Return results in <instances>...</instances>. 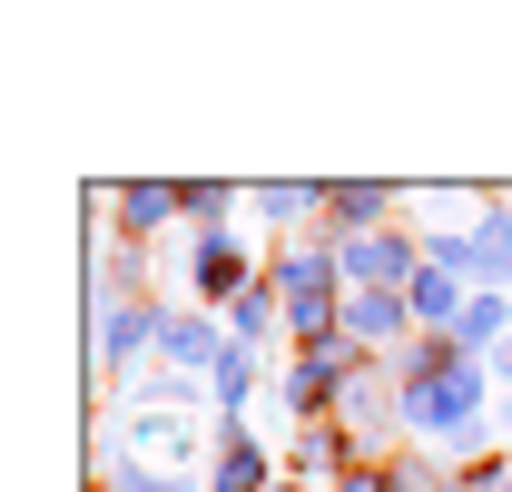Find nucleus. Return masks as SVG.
Here are the masks:
<instances>
[{
	"instance_id": "obj_12",
	"label": "nucleus",
	"mask_w": 512,
	"mask_h": 492,
	"mask_svg": "<svg viewBox=\"0 0 512 492\" xmlns=\"http://www.w3.org/2000/svg\"><path fill=\"white\" fill-rule=\"evenodd\" d=\"M119 217H128V246H138V237H158L168 217H188V187H158V178H138V187H119Z\"/></svg>"
},
{
	"instance_id": "obj_5",
	"label": "nucleus",
	"mask_w": 512,
	"mask_h": 492,
	"mask_svg": "<svg viewBox=\"0 0 512 492\" xmlns=\"http://www.w3.org/2000/svg\"><path fill=\"white\" fill-rule=\"evenodd\" d=\"M158 345H168V365H178V374H217L227 355H237V345H217V325H207V315H168V325H158Z\"/></svg>"
},
{
	"instance_id": "obj_1",
	"label": "nucleus",
	"mask_w": 512,
	"mask_h": 492,
	"mask_svg": "<svg viewBox=\"0 0 512 492\" xmlns=\"http://www.w3.org/2000/svg\"><path fill=\"white\" fill-rule=\"evenodd\" d=\"M483 365H453V374H424V384H394L404 394V433H434L444 453H483Z\"/></svg>"
},
{
	"instance_id": "obj_8",
	"label": "nucleus",
	"mask_w": 512,
	"mask_h": 492,
	"mask_svg": "<svg viewBox=\"0 0 512 492\" xmlns=\"http://www.w3.org/2000/svg\"><path fill=\"white\" fill-rule=\"evenodd\" d=\"M188 276H197V296H247V246L237 237H197V256H188Z\"/></svg>"
},
{
	"instance_id": "obj_9",
	"label": "nucleus",
	"mask_w": 512,
	"mask_h": 492,
	"mask_svg": "<svg viewBox=\"0 0 512 492\" xmlns=\"http://www.w3.org/2000/svg\"><path fill=\"white\" fill-rule=\"evenodd\" d=\"M158 325H168V315H148L138 306V296H99V365H119V355H138V345H148V335H158Z\"/></svg>"
},
{
	"instance_id": "obj_21",
	"label": "nucleus",
	"mask_w": 512,
	"mask_h": 492,
	"mask_svg": "<svg viewBox=\"0 0 512 492\" xmlns=\"http://www.w3.org/2000/svg\"><path fill=\"white\" fill-rule=\"evenodd\" d=\"M493 384H503V394H512V335H503V345H493Z\"/></svg>"
},
{
	"instance_id": "obj_16",
	"label": "nucleus",
	"mask_w": 512,
	"mask_h": 492,
	"mask_svg": "<svg viewBox=\"0 0 512 492\" xmlns=\"http://www.w3.org/2000/svg\"><path fill=\"white\" fill-rule=\"evenodd\" d=\"M266 315H276V286H247V296H227V335H237V345H256V335H266Z\"/></svg>"
},
{
	"instance_id": "obj_22",
	"label": "nucleus",
	"mask_w": 512,
	"mask_h": 492,
	"mask_svg": "<svg viewBox=\"0 0 512 492\" xmlns=\"http://www.w3.org/2000/svg\"><path fill=\"white\" fill-rule=\"evenodd\" d=\"M276 492H316V483H276Z\"/></svg>"
},
{
	"instance_id": "obj_2",
	"label": "nucleus",
	"mask_w": 512,
	"mask_h": 492,
	"mask_svg": "<svg viewBox=\"0 0 512 492\" xmlns=\"http://www.w3.org/2000/svg\"><path fill=\"white\" fill-rule=\"evenodd\" d=\"M276 306H286V325L316 345V335H345V266H335V246H286L276 256Z\"/></svg>"
},
{
	"instance_id": "obj_7",
	"label": "nucleus",
	"mask_w": 512,
	"mask_h": 492,
	"mask_svg": "<svg viewBox=\"0 0 512 492\" xmlns=\"http://www.w3.org/2000/svg\"><path fill=\"white\" fill-rule=\"evenodd\" d=\"M207 492H276V483H266V443L227 424V443H217V463H207Z\"/></svg>"
},
{
	"instance_id": "obj_15",
	"label": "nucleus",
	"mask_w": 512,
	"mask_h": 492,
	"mask_svg": "<svg viewBox=\"0 0 512 492\" xmlns=\"http://www.w3.org/2000/svg\"><path fill=\"white\" fill-rule=\"evenodd\" d=\"M109 483H119V492H197V473H158V463L119 453V463H109Z\"/></svg>"
},
{
	"instance_id": "obj_20",
	"label": "nucleus",
	"mask_w": 512,
	"mask_h": 492,
	"mask_svg": "<svg viewBox=\"0 0 512 492\" xmlns=\"http://www.w3.org/2000/svg\"><path fill=\"white\" fill-rule=\"evenodd\" d=\"M325 492H394V473H375V463H355L345 483H325Z\"/></svg>"
},
{
	"instance_id": "obj_17",
	"label": "nucleus",
	"mask_w": 512,
	"mask_h": 492,
	"mask_svg": "<svg viewBox=\"0 0 512 492\" xmlns=\"http://www.w3.org/2000/svg\"><path fill=\"white\" fill-rule=\"evenodd\" d=\"M247 394H256V355H247V345H237V355L217 365V404H227V424L247 414Z\"/></svg>"
},
{
	"instance_id": "obj_4",
	"label": "nucleus",
	"mask_w": 512,
	"mask_h": 492,
	"mask_svg": "<svg viewBox=\"0 0 512 492\" xmlns=\"http://www.w3.org/2000/svg\"><path fill=\"white\" fill-rule=\"evenodd\" d=\"M286 473H296V483H345V473H355V433L335 424V414L306 424V433H296V453H286Z\"/></svg>"
},
{
	"instance_id": "obj_19",
	"label": "nucleus",
	"mask_w": 512,
	"mask_h": 492,
	"mask_svg": "<svg viewBox=\"0 0 512 492\" xmlns=\"http://www.w3.org/2000/svg\"><path fill=\"white\" fill-rule=\"evenodd\" d=\"M394 492H453V473H434V463H394Z\"/></svg>"
},
{
	"instance_id": "obj_18",
	"label": "nucleus",
	"mask_w": 512,
	"mask_h": 492,
	"mask_svg": "<svg viewBox=\"0 0 512 492\" xmlns=\"http://www.w3.org/2000/svg\"><path fill=\"white\" fill-rule=\"evenodd\" d=\"M256 217H325V187H256Z\"/></svg>"
},
{
	"instance_id": "obj_10",
	"label": "nucleus",
	"mask_w": 512,
	"mask_h": 492,
	"mask_svg": "<svg viewBox=\"0 0 512 492\" xmlns=\"http://www.w3.org/2000/svg\"><path fill=\"white\" fill-rule=\"evenodd\" d=\"M404 306H414V325H434V335H453L473 296H463V276H444V266H424V276L404 286Z\"/></svg>"
},
{
	"instance_id": "obj_3",
	"label": "nucleus",
	"mask_w": 512,
	"mask_h": 492,
	"mask_svg": "<svg viewBox=\"0 0 512 492\" xmlns=\"http://www.w3.org/2000/svg\"><path fill=\"white\" fill-rule=\"evenodd\" d=\"M335 266H345V286H365V296H404V286L424 276L414 237H394V227H375V237H335Z\"/></svg>"
},
{
	"instance_id": "obj_6",
	"label": "nucleus",
	"mask_w": 512,
	"mask_h": 492,
	"mask_svg": "<svg viewBox=\"0 0 512 492\" xmlns=\"http://www.w3.org/2000/svg\"><path fill=\"white\" fill-rule=\"evenodd\" d=\"M473 296H512V207L473 227Z\"/></svg>"
},
{
	"instance_id": "obj_14",
	"label": "nucleus",
	"mask_w": 512,
	"mask_h": 492,
	"mask_svg": "<svg viewBox=\"0 0 512 492\" xmlns=\"http://www.w3.org/2000/svg\"><path fill=\"white\" fill-rule=\"evenodd\" d=\"M384 207H394V187H325V217H335L345 237H375Z\"/></svg>"
},
{
	"instance_id": "obj_11",
	"label": "nucleus",
	"mask_w": 512,
	"mask_h": 492,
	"mask_svg": "<svg viewBox=\"0 0 512 492\" xmlns=\"http://www.w3.org/2000/svg\"><path fill=\"white\" fill-rule=\"evenodd\" d=\"M404 325H414L404 296H365V286H345V335H355V345H394Z\"/></svg>"
},
{
	"instance_id": "obj_13",
	"label": "nucleus",
	"mask_w": 512,
	"mask_h": 492,
	"mask_svg": "<svg viewBox=\"0 0 512 492\" xmlns=\"http://www.w3.org/2000/svg\"><path fill=\"white\" fill-rule=\"evenodd\" d=\"M503 335H512V296H473L463 325H453V355L473 365V355H483V345H503Z\"/></svg>"
}]
</instances>
